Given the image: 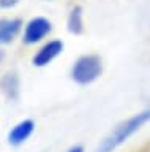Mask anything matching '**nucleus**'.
Returning <instances> with one entry per match:
<instances>
[{
  "label": "nucleus",
  "mask_w": 150,
  "mask_h": 152,
  "mask_svg": "<svg viewBox=\"0 0 150 152\" xmlns=\"http://www.w3.org/2000/svg\"><path fill=\"white\" fill-rule=\"evenodd\" d=\"M35 130V122L32 119H24L19 124H16L14 127L8 133V144L11 146H21L32 136V133Z\"/></svg>",
  "instance_id": "5"
},
{
  "label": "nucleus",
  "mask_w": 150,
  "mask_h": 152,
  "mask_svg": "<svg viewBox=\"0 0 150 152\" xmlns=\"http://www.w3.org/2000/svg\"><path fill=\"white\" fill-rule=\"evenodd\" d=\"M63 41L60 40H52L49 43H46L44 46H41L38 51H36V54L32 57V64H33L35 66H46L49 65L51 62H52L54 59H57V57L63 52Z\"/></svg>",
  "instance_id": "4"
},
{
  "label": "nucleus",
  "mask_w": 150,
  "mask_h": 152,
  "mask_svg": "<svg viewBox=\"0 0 150 152\" xmlns=\"http://www.w3.org/2000/svg\"><path fill=\"white\" fill-rule=\"evenodd\" d=\"M21 0H0V7L2 8H11L14 7V5H17Z\"/></svg>",
  "instance_id": "9"
},
{
  "label": "nucleus",
  "mask_w": 150,
  "mask_h": 152,
  "mask_svg": "<svg viewBox=\"0 0 150 152\" xmlns=\"http://www.w3.org/2000/svg\"><path fill=\"white\" fill-rule=\"evenodd\" d=\"M67 26H68V32L73 33V35H81L84 32V10H82V7L76 5V7L71 8V11L68 14Z\"/></svg>",
  "instance_id": "8"
},
{
  "label": "nucleus",
  "mask_w": 150,
  "mask_h": 152,
  "mask_svg": "<svg viewBox=\"0 0 150 152\" xmlns=\"http://www.w3.org/2000/svg\"><path fill=\"white\" fill-rule=\"evenodd\" d=\"M22 28L21 19H2L0 21V45H8L14 41Z\"/></svg>",
  "instance_id": "6"
},
{
  "label": "nucleus",
  "mask_w": 150,
  "mask_h": 152,
  "mask_svg": "<svg viewBox=\"0 0 150 152\" xmlns=\"http://www.w3.org/2000/svg\"><path fill=\"white\" fill-rule=\"evenodd\" d=\"M103 73V60L96 54H86L74 60L71 66V79L76 84L87 86L96 81Z\"/></svg>",
  "instance_id": "2"
},
{
  "label": "nucleus",
  "mask_w": 150,
  "mask_h": 152,
  "mask_svg": "<svg viewBox=\"0 0 150 152\" xmlns=\"http://www.w3.org/2000/svg\"><path fill=\"white\" fill-rule=\"evenodd\" d=\"M0 90L11 102L19 98V78L16 73H8L0 79Z\"/></svg>",
  "instance_id": "7"
},
{
  "label": "nucleus",
  "mask_w": 150,
  "mask_h": 152,
  "mask_svg": "<svg viewBox=\"0 0 150 152\" xmlns=\"http://www.w3.org/2000/svg\"><path fill=\"white\" fill-rule=\"evenodd\" d=\"M67 152H84V147L79 146V144H76V146H71Z\"/></svg>",
  "instance_id": "10"
},
{
  "label": "nucleus",
  "mask_w": 150,
  "mask_h": 152,
  "mask_svg": "<svg viewBox=\"0 0 150 152\" xmlns=\"http://www.w3.org/2000/svg\"><path fill=\"white\" fill-rule=\"evenodd\" d=\"M52 30V24H51L49 19H46L43 16L33 18L27 22V26L24 28V37H22V41L25 45H36L41 40H44L46 37Z\"/></svg>",
  "instance_id": "3"
},
{
  "label": "nucleus",
  "mask_w": 150,
  "mask_h": 152,
  "mask_svg": "<svg viewBox=\"0 0 150 152\" xmlns=\"http://www.w3.org/2000/svg\"><path fill=\"white\" fill-rule=\"evenodd\" d=\"M149 121H150V109L139 111L133 114L131 117H128L126 121H122L112 128L109 135L103 138V141L96 146L95 152H114L128 138H131L136 132H139Z\"/></svg>",
  "instance_id": "1"
}]
</instances>
